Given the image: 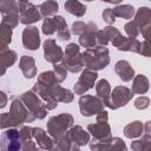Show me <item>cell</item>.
<instances>
[{
    "label": "cell",
    "instance_id": "1",
    "mask_svg": "<svg viewBox=\"0 0 151 151\" xmlns=\"http://www.w3.org/2000/svg\"><path fill=\"white\" fill-rule=\"evenodd\" d=\"M83 60L84 64L86 65V67L88 68H104L106 67V65L109 64L110 59H109V51L105 47H97L93 50H87L86 52H84L83 54Z\"/></svg>",
    "mask_w": 151,
    "mask_h": 151
},
{
    "label": "cell",
    "instance_id": "2",
    "mask_svg": "<svg viewBox=\"0 0 151 151\" xmlns=\"http://www.w3.org/2000/svg\"><path fill=\"white\" fill-rule=\"evenodd\" d=\"M0 146L2 151H20L21 139L17 130H7L0 136Z\"/></svg>",
    "mask_w": 151,
    "mask_h": 151
},
{
    "label": "cell",
    "instance_id": "3",
    "mask_svg": "<svg viewBox=\"0 0 151 151\" xmlns=\"http://www.w3.org/2000/svg\"><path fill=\"white\" fill-rule=\"evenodd\" d=\"M73 123V118L70 116V114H60L58 117H53L50 123H48V131L50 133L55 137V138H59L60 136H63L64 131L71 126Z\"/></svg>",
    "mask_w": 151,
    "mask_h": 151
},
{
    "label": "cell",
    "instance_id": "26",
    "mask_svg": "<svg viewBox=\"0 0 151 151\" xmlns=\"http://www.w3.org/2000/svg\"><path fill=\"white\" fill-rule=\"evenodd\" d=\"M41 9V14L42 15H52L58 11V4L55 1H46L44 4L40 5L39 7Z\"/></svg>",
    "mask_w": 151,
    "mask_h": 151
},
{
    "label": "cell",
    "instance_id": "18",
    "mask_svg": "<svg viewBox=\"0 0 151 151\" xmlns=\"http://www.w3.org/2000/svg\"><path fill=\"white\" fill-rule=\"evenodd\" d=\"M97 93L103 99L104 104L111 107V103L109 100V93H110V85L105 79H101L97 85Z\"/></svg>",
    "mask_w": 151,
    "mask_h": 151
},
{
    "label": "cell",
    "instance_id": "28",
    "mask_svg": "<svg viewBox=\"0 0 151 151\" xmlns=\"http://www.w3.org/2000/svg\"><path fill=\"white\" fill-rule=\"evenodd\" d=\"M54 68H55V79L59 80V81H63L65 78H66V66L65 64L63 65H54Z\"/></svg>",
    "mask_w": 151,
    "mask_h": 151
},
{
    "label": "cell",
    "instance_id": "15",
    "mask_svg": "<svg viewBox=\"0 0 151 151\" xmlns=\"http://www.w3.org/2000/svg\"><path fill=\"white\" fill-rule=\"evenodd\" d=\"M116 72L119 74V78L124 81H129L133 78V68L125 60H120L116 64Z\"/></svg>",
    "mask_w": 151,
    "mask_h": 151
},
{
    "label": "cell",
    "instance_id": "25",
    "mask_svg": "<svg viewBox=\"0 0 151 151\" xmlns=\"http://www.w3.org/2000/svg\"><path fill=\"white\" fill-rule=\"evenodd\" d=\"M147 87H149V81L147 79L144 77V76H138L136 79H134V85H133V92H137V93H144L147 91Z\"/></svg>",
    "mask_w": 151,
    "mask_h": 151
},
{
    "label": "cell",
    "instance_id": "21",
    "mask_svg": "<svg viewBox=\"0 0 151 151\" xmlns=\"http://www.w3.org/2000/svg\"><path fill=\"white\" fill-rule=\"evenodd\" d=\"M112 11V14L114 17H120V18H125V19H130L132 18L134 11H133V7L130 6V5H122V6H118L116 8H111Z\"/></svg>",
    "mask_w": 151,
    "mask_h": 151
},
{
    "label": "cell",
    "instance_id": "30",
    "mask_svg": "<svg viewBox=\"0 0 151 151\" xmlns=\"http://www.w3.org/2000/svg\"><path fill=\"white\" fill-rule=\"evenodd\" d=\"M103 18H104V20L107 22V24H113L114 22V15L112 14V11H111V8H106L105 11H104V13H103Z\"/></svg>",
    "mask_w": 151,
    "mask_h": 151
},
{
    "label": "cell",
    "instance_id": "6",
    "mask_svg": "<svg viewBox=\"0 0 151 151\" xmlns=\"http://www.w3.org/2000/svg\"><path fill=\"white\" fill-rule=\"evenodd\" d=\"M79 104H80V111L83 116H92L96 112L101 110V103L97 98L91 96L81 97L79 100Z\"/></svg>",
    "mask_w": 151,
    "mask_h": 151
},
{
    "label": "cell",
    "instance_id": "5",
    "mask_svg": "<svg viewBox=\"0 0 151 151\" xmlns=\"http://www.w3.org/2000/svg\"><path fill=\"white\" fill-rule=\"evenodd\" d=\"M66 61L67 67L71 72H78L81 68V59L79 55V46L70 44L66 48Z\"/></svg>",
    "mask_w": 151,
    "mask_h": 151
},
{
    "label": "cell",
    "instance_id": "27",
    "mask_svg": "<svg viewBox=\"0 0 151 151\" xmlns=\"http://www.w3.org/2000/svg\"><path fill=\"white\" fill-rule=\"evenodd\" d=\"M11 35H12V28H9L6 25H0V42L7 45L11 42Z\"/></svg>",
    "mask_w": 151,
    "mask_h": 151
},
{
    "label": "cell",
    "instance_id": "22",
    "mask_svg": "<svg viewBox=\"0 0 151 151\" xmlns=\"http://www.w3.org/2000/svg\"><path fill=\"white\" fill-rule=\"evenodd\" d=\"M34 136H35V138H37V140H38V144H39V146H41L42 149H52V140L45 134V132L41 130V129H34Z\"/></svg>",
    "mask_w": 151,
    "mask_h": 151
},
{
    "label": "cell",
    "instance_id": "20",
    "mask_svg": "<svg viewBox=\"0 0 151 151\" xmlns=\"http://www.w3.org/2000/svg\"><path fill=\"white\" fill-rule=\"evenodd\" d=\"M65 8L70 13L77 15V17H81L86 12V7L81 2H79V1H67L65 4Z\"/></svg>",
    "mask_w": 151,
    "mask_h": 151
},
{
    "label": "cell",
    "instance_id": "11",
    "mask_svg": "<svg viewBox=\"0 0 151 151\" xmlns=\"http://www.w3.org/2000/svg\"><path fill=\"white\" fill-rule=\"evenodd\" d=\"M45 47V59L50 63H57L63 58V51L59 46L55 45L54 40H46L44 44Z\"/></svg>",
    "mask_w": 151,
    "mask_h": 151
},
{
    "label": "cell",
    "instance_id": "14",
    "mask_svg": "<svg viewBox=\"0 0 151 151\" xmlns=\"http://www.w3.org/2000/svg\"><path fill=\"white\" fill-rule=\"evenodd\" d=\"M88 130L93 133V136L100 140V142H106V138L110 137V127L106 123H100V124H94V125H88Z\"/></svg>",
    "mask_w": 151,
    "mask_h": 151
},
{
    "label": "cell",
    "instance_id": "34",
    "mask_svg": "<svg viewBox=\"0 0 151 151\" xmlns=\"http://www.w3.org/2000/svg\"><path fill=\"white\" fill-rule=\"evenodd\" d=\"M73 151H79V150H77V149H74V150H73Z\"/></svg>",
    "mask_w": 151,
    "mask_h": 151
},
{
    "label": "cell",
    "instance_id": "19",
    "mask_svg": "<svg viewBox=\"0 0 151 151\" xmlns=\"http://www.w3.org/2000/svg\"><path fill=\"white\" fill-rule=\"evenodd\" d=\"M15 57H17V54L13 51H9V52L7 51L5 54L0 53V76L5 73L6 67H8L9 65H12L15 61V59H17Z\"/></svg>",
    "mask_w": 151,
    "mask_h": 151
},
{
    "label": "cell",
    "instance_id": "31",
    "mask_svg": "<svg viewBox=\"0 0 151 151\" xmlns=\"http://www.w3.org/2000/svg\"><path fill=\"white\" fill-rule=\"evenodd\" d=\"M132 149H134L136 151H144V149H149V143H144L142 140H137L132 144Z\"/></svg>",
    "mask_w": 151,
    "mask_h": 151
},
{
    "label": "cell",
    "instance_id": "29",
    "mask_svg": "<svg viewBox=\"0 0 151 151\" xmlns=\"http://www.w3.org/2000/svg\"><path fill=\"white\" fill-rule=\"evenodd\" d=\"M86 27H87V25H85L84 22L78 21V22H74V24H73V26H72V31H73L74 34H83V33L85 32Z\"/></svg>",
    "mask_w": 151,
    "mask_h": 151
},
{
    "label": "cell",
    "instance_id": "23",
    "mask_svg": "<svg viewBox=\"0 0 151 151\" xmlns=\"http://www.w3.org/2000/svg\"><path fill=\"white\" fill-rule=\"evenodd\" d=\"M142 131H143V125L140 124V122H133L132 124H130L125 127V136L129 138L138 137V136H140Z\"/></svg>",
    "mask_w": 151,
    "mask_h": 151
},
{
    "label": "cell",
    "instance_id": "32",
    "mask_svg": "<svg viewBox=\"0 0 151 151\" xmlns=\"http://www.w3.org/2000/svg\"><path fill=\"white\" fill-rule=\"evenodd\" d=\"M134 105H136L137 109H145V107L149 106V99L145 98V97H140V98H138L136 100Z\"/></svg>",
    "mask_w": 151,
    "mask_h": 151
},
{
    "label": "cell",
    "instance_id": "8",
    "mask_svg": "<svg viewBox=\"0 0 151 151\" xmlns=\"http://www.w3.org/2000/svg\"><path fill=\"white\" fill-rule=\"evenodd\" d=\"M97 79V73L96 72H91V71H84L83 74L80 76L78 83L74 85V91L77 93H83L85 91H87L88 88H91L94 84V80Z\"/></svg>",
    "mask_w": 151,
    "mask_h": 151
},
{
    "label": "cell",
    "instance_id": "10",
    "mask_svg": "<svg viewBox=\"0 0 151 151\" xmlns=\"http://www.w3.org/2000/svg\"><path fill=\"white\" fill-rule=\"evenodd\" d=\"M21 99L26 103V105L28 106V109L33 110V112L35 113V117L38 118H44L46 114V111L44 110L41 103L39 101V99L32 93V92H26L24 93V96L21 97Z\"/></svg>",
    "mask_w": 151,
    "mask_h": 151
},
{
    "label": "cell",
    "instance_id": "9",
    "mask_svg": "<svg viewBox=\"0 0 151 151\" xmlns=\"http://www.w3.org/2000/svg\"><path fill=\"white\" fill-rule=\"evenodd\" d=\"M65 29H67V25L63 17H54L52 19L47 18L42 25V32L45 34H52L54 31H58L59 33Z\"/></svg>",
    "mask_w": 151,
    "mask_h": 151
},
{
    "label": "cell",
    "instance_id": "17",
    "mask_svg": "<svg viewBox=\"0 0 151 151\" xmlns=\"http://www.w3.org/2000/svg\"><path fill=\"white\" fill-rule=\"evenodd\" d=\"M70 137L77 145H84L88 142V133H86L80 126L73 127L70 131Z\"/></svg>",
    "mask_w": 151,
    "mask_h": 151
},
{
    "label": "cell",
    "instance_id": "24",
    "mask_svg": "<svg viewBox=\"0 0 151 151\" xmlns=\"http://www.w3.org/2000/svg\"><path fill=\"white\" fill-rule=\"evenodd\" d=\"M0 11L2 15L8 14H17L18 9V2L14 1H0Z\"/></svg>",
    "mask_w": 151,
    "mask_h": 151
},
{
    "label": "cell",
    "instance_id": "13",
    "mask_svg": "<svg viewBox=\"0 0 151 151\" xmlns=\"http://www.w3.org/2000/svg\"><path fill=\"white\" fill-rule=\"evenodd\" d=\"M97 31V26L93 24V22H90L87 24V27L85 29V32L81 34L79 41L83 46L85 47H92L96 42V37H94V32Z\"/></svg>",
    "mask_w": 151,
    "mask_h": 151
},
{
    "label": "cell",
    "instance_id": "7",
    "mask_svg": "<svg viewBox=\"0 0 151 151\" xmlns=\"http://www.w3.org/2000/svg\"><path fill=\"white\" fill-rule=\"evenodd\" d=\"M24 46L28 50H37L40 44L38 28L34 26H28L24 29Z\"/></svg>",
    "mask_w": 151,
    "mask_h": 151
},
{
    "label": "cell",
    "instance_id": "4",
    "mask_svg": "<svg viewBox=\"0 0 151 151\" xmlns=\"http://www.w3.org/2000/svg\"><path fill=\"white\" fill-rule=\"evenodd\" d=\"M18 9L20 12V21L22 24H31L34 21L40 20V14L38 12V8L27 1H19L18 2Z\"/></svg>",
    "mask_w": 151,
    "mask_h": 151
},
{
    "label": "cell",
    "instance_id": "16",
    "mask_svg": "<svg viewBox=\"0 0 151 151\" xmlns=\"http://www.w3.org/2000/svg\"><path fill=\"white\" fill-rule=\"evenodd\" d=\"M20 67H21L26 78H32V77L35 76V66H34L33 58L24 55L20 60Z\"/></svg>",
    "mask_w": 151,
    "mask_h": 151
},
{
    "label": "cell",
    "instance_id": "33",
    "mask_svg": "<svg viewBox=\"0 0 151 151\" xmlns=\"http://www.w3.org/2000/svg\"><path fill=\"white\" fill-rule=\"evenodd\" d=\"M6 101H7L6 94L4 92H0V107H4L6 105Z\"/></svg>",
    "mask_w": 151,
    "mask_h": 151
},
{
    "label": "cell",
    "instance_id": "12",
    "mask_svg": "<svg viewBox=\"0 0 151 151\" xmlns=\"http://www.w3.org/2000/svg\"><path fill=\"white\" fill-rule=\"evenodd\" d=\"M132 92L126 88V87H116L114 91L112 92V101L116 104L114 105V109L122 106V105H125L132 97Z\"/></svg>",
    "mask_w": 151,
    "mask_h": 151
}]
</instances>
